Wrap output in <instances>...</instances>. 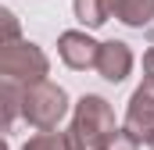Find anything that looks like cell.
Instances as JSON below:
<instances>
[{
  "label": "cell",
  "instance_id": "obj_6",
  "mask_svg": "<svg viewBox=\"0 0 154 150\" xmlns=\"http://www.w3.org/2000/svg\"><path fill=\"white\" fill-rule=\"evenodd\" d=\"M133 64H136V57H133L129 43H122V39L100 43V57H97V75L100 79H108V82L118 86V82H125L133 75Z\"/></svg>",
  "mask_w": 154,
  "mask_h": 150
},
{
  "label": "cell",
  "instance_id": "obj_9",
  "mask_svg": "<svg viewBox=\"0 0 154 150\" xmlns=\"http://www.w3.org/2000/svg\"><path fill=\"white\" fill-rule=\"evenodd\" d=\"M22 150H72V147H68V132L47 129V132H36V136H29Z\"/></svg>",
  "mask_w": 154,
  "mask_h": 150
},
{
  "label": "cell",
  "instance_id": "obj_2",
  "mask_svg": "<svg viewBox=\"0 0 154 150\" xmlns=\"http://www.w3.org/2000/svg\"><path fill=\"white\" fill-rule=\"evenodd\" d=\"M68 93L65 86L50 82V79H39L32 86L22 89V118L36 129V132H47V129H57L68 114Z\"/></svg>",
  "mask_w": 154,
  "mask_h": 150
},
{
  "label": "cell",
  "instance_id": "obj_11",
  "mask_svg": "<svg viewBox=\"0 0 154 150\" xmlns=\"http://www.w3.org/2000/svg\"><path fill=\"white\" fill-rule=\"evenodd\" d=\"M0 18H4V25H7V39H22V36H18V18H14L7 7L0 11ZM7 39H4V43H7Z\"/></svg>",
  "mask_w": 154,
  "mask_h": 150
},
{
  "label": "cell",
  "instance_id": "obj_4",
  "mask_svg": "<svg viewBox=\"0 0 154 150\" xmlns=\"http://www.w3.org/2000/svg\"><path fill=\"white\" fill-rule=\"evenodd\" d=\"M122 129L129 136H136L140 143H151L154 140V79L151 75H143V82L133 89L125 118H122Z\"/></svg>",
  "mask_w": 154,
  "mask_h": 150
},
{
  "label": "cell",
  "instance_id": "obj_7",
  "mask_svg": "<svg viewBox=\"0 0 154 150\" xmlns=\"http://www.w3.org/2000/svg\"><path fill=\"white\" fill-rule=\"evenodd\" d=\"M111 14L129 29H147L154 22V0H111Z\"/></svg>",
  "mask_w": 154,
  "mask_h": 150
},
{
  "label": "cell",
  "instance_id": "obj_13",
  "mask_svg": "<svg viewBox=\"0 0 154 150\" xmlns=\"http://www.w3.org/2000/svg\"><path fill=\"white\" fill-rule=\"evenodd\" d=\"M151 150H154V140H151Z\"/></svg>",
  "mask_w": 154,
  "mask_h": 150
},
{
  "label": "cell",
  "instance_id": "obj_1",
  "mask_svg": "<svg viewBox=\"0 0 154 150\" xmlns=\"http://www.w3.org/2000/svg\"><path fill=\"white\" fill-rule=\"evenodd\" d=\"M118 132V122L111 104L100 93H82L72 111L68 125V147L72 150H108L111 136Z\"/></svg>",
  "mask_w": 154,
  "mask_h": 150
},
{
  "label": "cell",
  "instance_id": "obj_8",
  "mask_svg": "<svg viewBox=\"0 0 154 150\" xmlns=\"http://www.w3.org/2000/svg\"><path fill=\"white\" fill-rule=\"evenodd\" d=\"M72 11L82 29H100L111 18V0H72Z\"/></svg>",
  "mask_w": 154,
  "mask_h": 150
},
{
  "label": "cell",
  "instance_id": "obj_5",
  "mask_svg": "<svg viewBox=\"0 0 154 150\" xmlns=\"http://www.w3.org/2000/svg\"><path fill=\"white\" fill-rule=\"evenodd\" d=\"M57 57L72 68V72H86V68H97V57H100V43L90 36L86 29H65L57 36Z\"/></svg>",
  "mask_w": 154,
  "mask_h": 150
},
{
  "label": "cell",
  "instance_id": "obj_3",
  "mask_svg": "<svg viewBox=\"0 0 154 150\" xmlns=\"http://www.w3.org/2000/svg\"><path fill=\"white\" fill-rule=\"evenodd\" d=\"M0 75H4V82L32 86V82H39V79L50 75V57L43 54L39 43L7 39V43L0 46Z\"/></svg>",
  "mask_w": 154,
  "mask_h": 150
},
{
  "label": "cell",
  "instance_id": "obj_12",
  "mask_svg": "<svg viewBox=\"0 0 154 150\" xmlns=\"http://www.w3.org/2000/svg\"><path fill=\"white\" fill-rule=\"evenodd\" d=\"M143 75H151V79H154V46L143 54Z\"/></svg>",
  "mask_w": 154,
  "mask_h": 150
},
{
  "label": "cell",
  "instance_id": "obj_10",
  "mask_svg": "<svg viewBox=\"0 0 154 150\" xmlns=\"http://www.w3.org/2000/svg\"><path fill=\"white\" fill-rule=\"evenodd\" d=\"M108 150H140V140L129 136L125 129H118L115 136H111V143H108Z\"/></svg>",
  "mask_w": 154,
  "mask_h": 150
}]
</instances>
